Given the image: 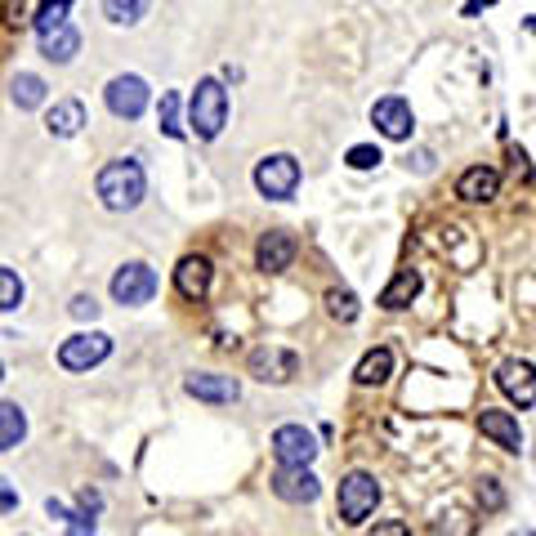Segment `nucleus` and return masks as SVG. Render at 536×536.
<instances>
[{"instance_id":"obj_3","label":"nucleus","mask_w":536,"mask_h":536,"mask_svg":"<svg viewBox=\"0 0 536 536\" xmlns=\"http://www.w3.org/2000/svg\"><path fill=\"white\" fill-rule=\"evenodd\" d=\"M376 501H380V483L367 474V469H353V474L340 478V523L362 528L367 514L376 510Z\"/></svg>"},{"instance_id":"obj_7","label":"nucleus","mask_w":536,"mask_h":536,"mask_svg":"<svg viewBox=\"0 0 536 536\" xmlns=\"http://www.w3.org/2000/svg\"><path fill=\"white\" fill-rule=\"evenodd\" d=\"M246 367H251V376L264 380V385H286V380L300 371V358H295L291 349H277V344H260V349H251Z\"/></svg>"},{"instance_id":"obj_10","label":"nucleus","mask_w":536,"mask_h":536,"mask_svg":"<svg viewBox=\"0 0 536 536\" xmlns=\"http://www.w3.org/2000/svg\"><path fill=\"white\" fill-rule=\"evenodd\" d=\"M496 389H501L510 402H519V407H536V367L532 362H501L496 367Z\"/></svg>"},{"instance_id":"obj_8","label":"nucleus","mask_w":536,"mask_h":536,"mask_svg":"<svg viewBox=\"0 0 536 536\" xmlns=\"http://www.w3.org/2000/svg\"><path fill=\"white\" fill-rule=\"evenodd\" d=\"M152 295H157V273H152L148 264L117 268V277H112V300H117V304H130V309H139V304H148Z\"/></svg>"},{"instance_id":"obj_20","label":"nucleus","mask_w":536,"mask_h":536,"mask_svg":"<svg viewBox=\"0 0 536 536\" xmlns=\"http://www.w3.org/2000/svg\"><path fill=\"white\" fill-rule=\"evenodd\" d=\"M27 438V420L18 402H0V452H14Z\"/></svg>"},{"instance_id":"obj_13","label":"nucleus","mask_w":536,"mask_h":536,"mask_svg":"<svg viewBox=\"0 0 536 536\" xmlns=\"http://www.w3.org/2000/svg\"><path fill=\"white\" fill-rule=\"evenodd\" d=\"M184 389L193 394L197 402H215V407H224V402H237L242 398V385H237L233 376H210V371H193V376L184 380Z\"/></svg>"},{"instance_id":"obj_30","label":"nucleus","mask_w":536,"mask_h":536,"mask_svg":"<svg viewBox=\"0 0 536 536\" xmlns=\"http://www.w3.org/2000/svg\"><path fill=\"white\" fill-rule=\"evenodd\" d=\"M344 161H349L353 170H371V166H380L385 157H380V148H371V143H358V148H349V157Z\"/></svg>"},{"instance_id":"obj_6","label":"nucleus","mask_w":536,"mask_h":536,"mask_svg":"<svg viewBox=\"0 0 536 536\" xmlns=\"http://www.w3.org/2000/svg\"><path fill=\"white\" fill-rule=\"evenodd\" d=\"M103 103H108L112 117H121V121H139L143 112H148V103H152L148 81H143V76H112L108 90H103Z\"/></svg>"},{"instance_id":"obj_11","label":"nucleus","mask_w":536,"mask_h":536,"mask_svg":"<svg viewBox=\"0 0 536 536\" xmlns=\"http://www.w3.org/2000/svg\"><path fill=\"white\" fill-rule=\"evenodd\" d=\"M371 126H376L385 139H411V103L398 99V94H385V99L371 103Z\"/></svg>"},{"instance_id":"obj_31","label":"nucleus","mask_w":536,"mask_h":536,"mask_svg":"<svg viewBox=\"0 0 536 536\" xmlns=\"http://www.w3.org/2000/svg\"><path fill=\"white\" fill-rule=\"evenodd\" d=\"M478 501H483V510H501L505 505V492H501V483H496V478H483V483H478Z\"/></svg>"},{"instance_id":"obj_29","label":"nucleus","mask_w":536,"mask_h":536,"mask_svg":"<svg viewBox=\"0 0 536 536\" xmlns=\"http://www.w3.org/2000/svg\"><path fill=\"white\" fill-rule=\"evenodd\" d=\"M469 532H474V523H469V519H465L461 510L443 514V519L434 523V536H469Z\"/></svg>"},{"instance_id":"obj_4","label":"nucleus","mask_w":536,"mask_h":536,"mask_svg":"<svg viewBox=\"0 0 536 536\" xmlns=\"http://www.w3.org/2000/svg\"><path fill=\"white\" fill-rule=\"evenodd\" d=\"M255 188H260L268 201L295 197V188H300V161H295L291 152H273V157H264L260 166H255Z\"/></svg>"},{"instance_id":"obj_28","label":"nucleus","mask_w":536,"mask_h":536,"mask_svg":"<svg viewBox=\"0 0 536 536\" xmlns=\"http://www.w3.org/2000/svg\"><path fill=\"white\" fill-rule=\"evenodd\" d=\"M23 304V282H18L14 268H0V309L14 313Z\"/></svg>"},{"instance_id":"obj_27","label":"nucleus","mask_w":536,"mask_h":536,"mask_svg":"<svg viewBox=\"0 0 536 536\" xmlns=\"http://www.w3.org/2000/svg\"><path fill=\"white\" fill-rule=\"evenodd\" d=\"M327 313L335 322H353V318H358V295L335 286V291H327Z\"/></svg>"},{"instance_id":"obj_25","label":"nucleus","mask_w":536,"mask_h":536,"mask_svg":"<svg viewBox=\"0 0 536 536\" xmlns=\"http://www.w3.org/2000/svg\"><path fill=\"white\" fill-rule=\"evenodd\" d=\"M67 9H72V0H45V5L36 9V18H32L36 36H45V32H54V27H63V23H67Z\"/></svg>"},{"instance_id":"obj_9","label":"nucleus","mask_w":536,"mask_h":536,"mask_svg":"<svg viewBox=\"0 0 536 536\" xmlns=\"http://www.w3.org/2000/svg\"><path fill=\"white\" fill-rule=\"evenodd\" d=\"M273 456H277V465H286V469L313 465V456H318V438H313L304 425H282L273 434Z\"/></svg>"},{"instance_id":"obj_16","label":"nucleus","mask_w":536,"mask_h":536,"mask_svg":"<svg viewBox=\"0 0 536 536\" xmlns=\"http://www.w3.org/2000/svg\"><path fill=\"white\" fill-rule=\"evenodd\" d=\"M210 260L206 255H184L175 268V286H179V295L184 300H206V291H210Z\"/></svg>"},{"instance_id":"obj_23","label":"nucleus","mask_w":536,"mask_h":536,"mask_svg":"<svg viewBox=\"0 0 536 536\" xmlns=\"http://www.w3.org/2000/svg\"><path fill=\"white\" fill-rule=\"evenodd\" d=\"M9 99H14L18 108H27V112L41 108L45 103V81L36 72H18L14 81H9Z\"/></svg>"},{"instance_id":"obj_1","label":"nucleus","mask_w":536,"mask_h":536,"mask_svg":"<svg viewBox=\"0 0 536 536\" xmlns=\"http://www.w3.org/2000/svg\"><path fill=\"white\" fill-rule=\"evenodd\" d=\"M99 201L108 210H134L143 197H148V175L134 157H121V161H108L99 170Z\"/></svg>"},{"instance_id":"obj_26","label":"nucleus","mask_w":536,"mask_h":536,"mask_svg":"<svg viewBox=\"0 0 536 536\" xmlns=\"http://www.w3.org/2000/svg\"><path fill=\"white\" fill-rule=\"evenodd\" d=\"M157 121H161V130L170 134V139H184V121H179V94L175 90H166L161 94V103H157Z\"/></svg>"},{"instance_id":"obj_5","label":"nucleus","mask_w":536,"mask_h":536,"mask_svg":"<svg viewBox=\"0 0 536 536\" xmlns=\"http://www.w3.org/2000/svg\"><path fill=\"white\" fill-rule=\"evenodd\" d=\"M112 353V335L103 331H76L59 344V367L63 371H90Z\"/></svg>"},{"instance_id":"obj_19","label":"nucleus","mask_w":536,"mask_h":536,"mask_svg":"<svg viewBox=\"0 0 536 536\" xmlns=\"http://www.w3.org/2000/svg\"><path fill=\"white\" fill-rule=\"evenodd\" d=\"M76 50H81V32H76L72 23H63V27H54V32L41 36V54L50 63H72Z\"/></svg>"},{"instance_id":"obj_15","label":"nucleus","mask_w":536,"mask_h":536,"mask_svg":"<svg viewBox=\"0 0 536 536\" xmlns=\"http://www.w3.org/2000/svg\"><path fill=\"white\" fill-rule=\"evenodd\" d=\"M478 429H483V438H492L496 447H505V452H519L523 447V429H519V420H514L510 411L483 407L478 411Z\"/></svg>"},{"instance_id":"obj_36","label":"nucleus","mask_w":536,"mask_h":536,"mask_svg":"<svg viewBox=\"0 0 536 536\" xmlns=\"http://www.w3.org/2000/svg\"><path fill=\"white\" fill-rule=\"evenodd\" d=\"M483 5H496V0H469V5H465V14H478V9H483Z\"/></svg>"},{"instance_id":"obj_2","label":"nucleus","mask_w":536,"mask_h":536,"mask_svg":"<svg viewBox=\"0 0 536 536\" xmlns=\"http://www.w3.org/2000/svg\"><path fill=\"white\" fill-rule=\"evenodd\" d=\"M188 126H193L197 139H219V134H224V126H228V90L215 81V76L197 81L193 103H188Z\"/></svg>"},{"instance_id":"obj_35","label":"nucleus","mask_w":536,"mask_h":536,"mask_svg":"<svg viewBox=\"0 0 536 536\" xmlns=\"http://www.w3.org/2000/svg\"><path fill=\"white\" fill-rule=\"evenodd\" d=\"M371 536H411V532H407V523H376Z\"/></svg>"},{"instance_id":"obj_24","label":"nucleus","mask_w":536,"mask_h":536,"mask_svg":"<svg viewBox=\"0 0 536 536\" xmlns=\"http://www.w3.org/2000/svg\"><path fill=\"white\" fill-rule=\"evenodd\" d=\"M148 5L152 0H103V18L117 27H134L148 18Z\"/></svg>"},{"instance_id":"obj_14","label":"nucleus","mask_w":536,"mask_h":536,"mask_svg":"<svg viewBox=\"0 0 536 536\" xmlns=\"http://www.w3.org/2000/svg\"><path fill=\"white\" fill-rule=\"evenodd\" d=\"M291 260H295V237L282 233V228L264 233L260 246H255V268H264V273H282V268H291Z\"/></svg>"},{"instance_id":"obj_22","label":"nucleus","mask_w":536,"mask_h":536,"mask_svg":"<svg viewBox=\"0 0 536 536\" xmlns=\"http://www.w3.org/2000/svg\"><path fill=\"white\" fill-rule=\"evenodd\" d=\"M389 371H394V353H389V349H371L367 358L358 362L353 380H358V385H385Z\"/></svg>"},{"instance_id":"obj_21","label":"nucleus","mask_w":536,"mask_h":536,"mask_svg":"<svg viewBox=\"0 0 536 536\" xmlns=\"http://www.w3.org/2000/svg\"><path fill=\"white\" fill-rule=\"evenodd\" d=\"M416 295H420V277L407 268V273H398L394 282H389L385 291H380V309H407V304L416 300Z\"/></svg>"},{"instance_id":"obj_37","label":"nucleus","mask_w":536,"mask_h":536,"mask_svg":"<svg viewBox=\"0 0 536 536\" xmlns=\"http://www.w3.org/2000/svg\"><path fill=\"white\" fill-rule=\"evenodd\" d=\"M514 536H536V532H514Z\"/></svg>"},{"instance_id":"obj_33","label":"nucleus","mask_w":536,"mask_h":536,"mask_svg":"<svg viewBox=\"0 0 536 536\" xmlns=\"http://www.w3.org/2000/svg\"><path fill=\"white\" fill-rule=\"evenodd\" d=\"M67 536H94V519H90V514H72V523H67Z\"/></svg>"},{"instance_id":"obj_34","label":"nucleus","mask_w":536,"mask_h":536,"mask_svg":"<svg viewBox=\"0 0 536 536\" xmlns=\"http://www.w3.org/2000/svg\"><path fill=\"white\" fill-rule=\"evenodd\" d=\"M76 501H81V514H90V519L103 510V496H99V492H90V487H85V492L76 496Z\"/></svg>"},{"instance_id":"obj_12","label":"nucleus","mask_w":536,"mask_h":536,"mask_svg":"<svg viewBox=\"0 0 536 536\" xmlns=\"http://www.w3.org/2000/svg\"><path fill=\"white\" fill-rule=\"evenodd\" d=\"M273 492L282 496V501H291V505H313L322 496V483H318V474H313L309 465H300V469H277L273 474Z\"/></svg>"},{"instance_id":"obj_18","label":"nucleus","mask_w":536,"mask_h":536,"mask_svg":"<svg viewBox=\"0 0 536 536\" xmlns=\"http://www.w3.org/2000/svg\"><path fill=\"white\" fill-rule=\"evenodd\" d=\"M81 126H85V103L81 99H63L45 112V130H50L54 139H72V134H81Z\"/></svg>"},{"instance_id":"obj_32","label":"nucleus","mask_w":536,"mask_h":536,"mask_svg":"<svg viewBox=\"0 0 536 536\" xmlns=\"http://www.w3.org/2000/svg\"><path fill=\"white\" fill-rule=\"evenodd\" d=\"M67 313H72V318H81V322H94V318H99V300H94V295H76V300L67 304Z\"/></svg>"},{"instance_id":"obj_17","label":"nucleus","mask_w":536,"mask_h":536,"mask_svg":"<svg viewBox=\"0 0 536 536\" xmlns=\"http://www.w3.org/2000/svg\"><path fill=\"white\" fill-rule=\"evenodd\" d=\"M501 193V175L492 166H469L461 179H456V197L465 201H492Z\"/></svg>"}]
</instances>
